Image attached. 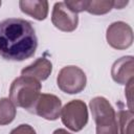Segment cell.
I'll return each mask as SVG.
<instances>
[{
    "instance_id": "obj_14",
    "label": "cell",
    "mask_w": 134,
    "mask_h": 134,
    "mask_svg": "<svg viewBox=\"0 0 134 134\" xmlns=\"http://www.w3.org/2000/svg\"><path fill=\"white\" fill-rule=\"evenodd\" d=\"M113 7H114V1H111V0L88 1L86 12L92 15H104L110 12Z\"/></svg>"
},
{
    "instance_id": "obj_8",
    "label": "cell",
    "mask_w": 134,
    "mask_h": 134,
    "mask_svg": "<svg viewBox=\"0 0 134 134\" xmlns=\"http://www.w3.org/2000/svg\"><path fill=\"white\" fill-rule=\"evenodd\" d=\"M52 24L62 31H73L79 24L77 14L72 12L65 2H57L53 5L51 14Z\"/></svg>"
},
{
    "instance_id": "obj_4",
    "label": "cell",
    "mask_w": 134,
    "mask_h": 134,
    "mask_svg": "<svg viewBox=\"0 0 134 134\" xmlns=\"http://www.w3.org/2000/svg\"><path fill=\"white\" fill-rule=\"evenodd\" d=\"M62 122L71 131H81L88 122V109L81 99H73L67 103L61 110Z\"/></svg>"
},
{
    "instance_id": "obj_11",
    "label": "cell",
    "mask_w": 134,
    "mask_h": 134,
    "mask_svg": "<svg viewBox=\"0 0 134 134\" xmlns=\"http://www.w3.org/2000/svg\"><path fill=\"white\" fill-rule=\"evenodd\" d=\"M19 6L24 14L39 21L45 20L48 15V2L47 1L21 0L19 1Z\"/></svg>"
},
{
    "instance_id": "obj_16",
    "label": "cell",
    "mask_w": 134,
    "mask_h": 134,
    "mask_svg": "<svg viewBox=\"0 0 134 134\" xmlns=\"http://www.w3.org/2000/svg\"><path fill=\"white\" fill-rule=\"evenodd\" d=\"M9 134H37V133L31 126L23 124V125L18 126L17 128H15Z\"/></svg>"
},
{
    "instance_id": "obj_9",
    "label": "cell",
    "mask_w": 134,
    "mask_h": 134,
    "mask_svg": "<svg viewBox=\"0 0 134 134\" xmlns=\"http://www.w3.org/2000/svg\"><path fill=\"white\" fill-rule=\"evenodd\" d=\"M133 57H122L117 60L111 69L112 79L120 85H127L130 81L134 80Z\"/></svg>"
},
{
    "instance_id": "obj_13",
    "label": "cell",
    "mask_w": 134,
    "mask_h": 134,
    "mask_svg": "<svg viewBox=\"0 0 134 134\" xmlns=\"http://www.w3.org/2000/svg\"><path fill=\"white\" fill-rule=\"evenodd\" d=\"M16 106L9 98H0V126L10 124L16 117Z\"/></svg>"
},
{
    "instance_id": "obj_6",
    "label": "cell",
    "mask_w": 134,
    "mask_h": 134,
    "mask_svg": "<svg viewBox=\"0 0 134 134\" xmlns=\"http://www.w3.org/2000/svg\"><path fill=\"white\" fill-rule=\"evenodd\" d=\"M62 110V102L54 94L41 93L34 105L30 113L39 115L48 120H55L59 118Z\"/></svg>"
},
{
    "instance_id": "obj_19",
    "label": "cell",
    "mask_w": 134,
    "mask_h": 134,
    "mask_svg": "<svg viewBox=\"0 0 134 134\" xmlns=\"http://www.w3.org/2000/svg\"><path fill=\"white\" fill-rule=\"evenodd\" d=\"M0 6H1V1H0Z\"/></svg>"
},
{
    "instance_id": "obj_7",
    "label": "cell",
    "mask_w": 134,
    "mask_h": 134,
    "mask_svg": "<svg viewBox=\"0 0 134 134\" xmlns=\"http://www.w3.org/2000/svg\"><path fill=\"white\" fill-rule=\"evenodd\" d=\"M108 44L115 49H126L132 45L133 31L129 24L117 21L107 28L106 35Z\"/></svg>"
},
{
    "instance_id": "obj_2",
    "label": "cell",
    "mask_w": 134,
    "mask_h": 134,
    "mask_svg": "<svg viewBox=\"0 0 134 134\" xmlns=\"http://www.w3.org/2000/svg\"><path fill=\"white\" fill-rule=\"evenodd\" d=\"M41 84L34 77L21 75L15 79L9 88V99L17 107L30 112L41 94Z\"/></svg>"
},
{
    "instance_id": "obj_10",
    "label": "cell",
    "mask_w": 134,
    "mask_h": 134,
    "mask_svg": "<svg viewBox=\"0 0 134 134\" xmlns=\"http://www.w3.org/2000/svg\"><path fill=\"white\" fill-rule=\"evenodd\" d=\"M52 71V64L46 58H38L32 64L23 68L21 71V75L30 76L36 79L37 81H45Z\"/></svg>"
},
{
    "instance_id": "obj_3",
    "label": "cell",
    "mask_w": 134,
    "mask_h": 134,
    "mask_svg": "<svg viewBox=\"0 0 134 134\" xmlns=\"http://www.w3.org/2000/svg\"><path fill=\"white\" fill-rule=\"evenodd\" d=\"M90 110L96 125V134H118L116 113L103 96H96L90 100Z\"/></svg>"
},
{
    "instance_id": "obj_1",
    "label": "cell",
    "mask_w": 134,
    "mask_h": 134,
    "mask_svg": "<svg viewBox=\"0 0 134 134\" xmlns=\"http://www.w3.org/2000/svg\"><path fill=\"white\" fill-rule=\"evenodd\" d=\"M38 47V38L31 23L20 18L0 22V55L7 61L21 62L31 58Z\"/></svg>"
},
{
    "instance_id": "obj_12",
    "label": "cell",
    "mask_w": 134,
    "mask_h": 134,
    "mask_svg": "<svg viewBox=\"0 0 134 134\" xmlns=\"http://www.w3.org/2000/svg\"><path fill=\"white\" fill-rule=\"evenodd\" d=\"M133 111L120 109L116 115L118 134H133Z\"/></svg>"
},
{
    "instance_id": "obj_18",
    "label": "cell",
    "mask_w": 134,
    "mask_h": 134,
    "mask_svg": "<svg viewBox=\"0 0 134 134\" xmlns=\"http://www.w3.org/2000/svg\"><path fill=\"white\" fill-rule=\"evenodd\" d=\"M52 134H71V133L67 132L65 129H57Z\"/></svg>"
},
{
    "instance_id": "obj_17",
    "label": "cell",
    "mask_w": 134,
    "mask_h": 134,
    "mask_svg": "<svg viewBox=\"0 0 134 134\" xmlns=\"http://www.w3.org/2000/svg\"><path fill=\"white\" fill-rule=\"evenodd\" d=\"M128 4V1H114V7L115 8H122L125 5Z\"/></svg>"
},
{
    "instance_id": "obj_5",
    "label": "cell",
    "mask_w": 134,
    "mask_h": 134,
    "mask_svg": "<svg viewBox=\"0 0 134 134\" xmlns=\"http://www.w3.org/2000/svg\"><path fill=\"white\" fill-rule=\"evenodd\" d=\"M58 87L65 93L76 94L82 92L87 83L85 72L77 66H65L63 67L57 77Z\"/></svg>"
},
{
    "instance_id": "obj_15",
    "label": "cell",
    "mask_w": 134,
    "mask_h": 134,
    "mask_svg": "<svg viewBox=\"0 0 134 134\" xmlns=\"http://www.w3.org/2000/svg\"><path fill=\"white\" fill-rule=\"evenodd\" d=\"M65 4L75 14L86 10L88 1H64Z\"/></svg>"
}]
</instances>
